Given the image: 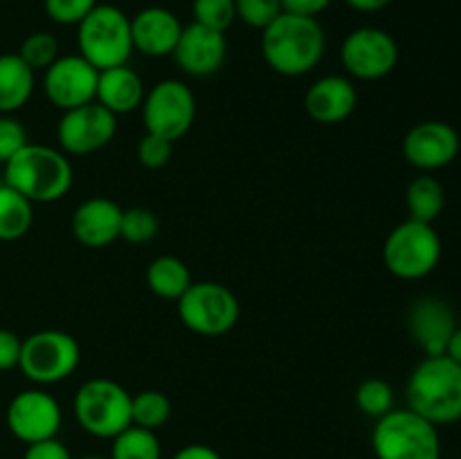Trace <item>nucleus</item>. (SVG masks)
<instances>
[{
  "instance_id": "nucleus-5",
  "label": "nucleus",
  "mask_w": 461,
  "mask_h": 459,
  "mask_svg": "<svg viewBox=\"0 0 461 459\" xmlns=\"http://www.w3.org/2000/svg\"><path fill=\"white\" fill-rule=\"evenodd\" d=\"M376 459H441L439 428L410 408L392 410L372 432Z\"/></svg>"
},
{
  "instance_id": "nucleus-23",
  "label": "nucleus",
  "mask_w": 461,
  "mask_h": 459,
  "mask_svg": "<svg viewBox=\"0 0 461 459\" xmlns=\"http://www.w3.org/2000/svg\"><path fill=\"white\" fill-rule=\"evenodd\" d=\"M192 282L194 279L187 264L174 255L156 256L147 268L149 291L162 300L178 302L185 295V291L192 286Z\"/></svg>"
},
{
  "instance_id": "nucleus-32",
  "label": "nucleus",
  "mask_w": 461,
  "mask_h": 459,
  "mask_svg": "<svg viewBox=\"0 0 461 459\" xmlns=\"http://www.w3.org/2000/svg\"><path fill=\"white\" fill-rule=\"evenodd\" d=\"M234 4H237L239 21L261 32L284 14L282 0H234Z\"/></svg>"
},
{
  "instance_id": "nucleus-14",
  "label": "nucleus",
  "mask_w": 461,
  "mask_h": 459,
  "mask_svg": "<svg viewBox=\"0 0 461 459\" xmlns=\"http://www.w3.org/2000/svg\"><path fill=\"white\" fill-rule=\"evenodd\" d=\"M97 81V68L90 66L81 54H68L59 57L48 70H43V93L52 106L66 112L95 102Z\"/></svg>"
},
{
  "instance_id": "nucleus-36",
  "label": "nucleus",
  "mask_w": 461,
  "mask_h": 459,
  "mask_svg": "<svg viewBox=\"0 0 461 459\" xmlns=\"http://www.w3.org/2000/svg\"><path fill=\"white\" fill-rule=\"evenodd\" d=\"M23 459H72V453L63 441L52 436V439H43L27 446Z\"/></svg>"
},
{
  "instance_id": "nucleus-21",
  "label": "nucleus",
  "mask_w": 461,
  "mask_h": 459,
  "mask_svg": "<svg viewBox=\"0 0 461 459\" xmlns=\"http://www.w3.org/2000/svg\"><path fill=\"white\" fill-rule=\"evenodd\" d=\"M144 94H147V88H144L142 76L133 68H129V63L99 72L95 102L108 108L113 115H129L142 108Z\"/></svg>"
},
{
  "instance_id": "nucleus-33",
  "label": "nucleus",
  "mask_w": 461,
  "mask_h": 459,
  "mask_svg": "<svg viewBox=\"0 0 461 459\" xmlns=\"http://www.w3.org/2000/svg\"><path fill=\"white\" fill-rule=\"evenodd\" d=\"M97 4V0H43L45 14L57 25H79Z\"/></svg>"
},
{
  "instance_id": "nucleus-31",
  "label": "nucleus",
  "mask_w": 461,
  "mask_h": 459,
  "mask_svg": "<svg viewBox=\"0 0 461 459\" xmlns=\"http://www.w3.org/2000/svg\"><path fill=\"white\" fill-rule=\"evenodd\" d=\"M192 14L194 22L225 34L237 21V4L234 0H194Z\"/></svg>"
},
{
  "instance_id": "nucleus-13",
  "label": "nucleus",
  "mask_w": 461,
  "mask_h": 459,
  "mask_svg": "<svg viewBox=\"0 0 461 459\" xmlns=\"http://www.w3.org/2000/svg\"><path fill=\"white\" fill-rule=\"evenodd\" d=\"M5 423L18 441L30 446L57 436L61 430L63 412L59 400L50 392L32 387V390L18 392L9 400Z\"/></svg>"
},
{
  "instance_id": "nucleus-3",
  "label": "nucleus",
  "mask_w": 461,
  "mask_h": 459,
  "mask_svg": "<svg viewBox=\"0 0 461 459\" xmlns=\"http://www.w3.org/2000/svg\"><path fill=\"white\" fill-rule=\"evenodd\" d=\"M75 183L72 162L61 148L30 142L5 162V184L32 202L61 201Z\"/></svg>"
},
{
  "instance_id": "nucleus-25",
  "label": "nucleus",
  "mask_w": 461,
  "mask_h": 459,
  "mask_svg": "<svg viewBox=\"0 0 461 459\" xmlns=\"http://www.w3.org/2000/svg\"><path fill=\"white\" fill-rule=\"evenodd\" d=\"M34 225V202L9 184H0V241H18Z\"/></svg>"
},
{
  "instance_id": "nucleus-26",
  "label": "nucleus",
  "mask_w": 461,
  "mask_h": 459,
  "mask_svg": "<svg viewBox=\"0 0 461 459\" xmlns=\"http://www.w3.org/2000/svg\"><path fill=\"white\" fill-rule=\"evenodd\" d=\"M111 441V457L108 459H162L160 439L156 432L147 430V428L131 423Z\"/></svg>"
},
{
  "instance_id": "nucleus-29",
  "label": "nucleus",
  "mask_w": 461,
  "mask_h": 459,
  "mask_svg": "<svg viewBox=\"0 0 461 459\" xmlns=\"http://www.w3.org/2000/svg\"><path fill=\"white\" fill-rule=\"evenodd\" d=\"M160 230V220L153 214L149 207H129L122 212V230L120 238L133 246H142V243L153 241Z\"/></svg>"
},
{
  "instance_id": "nucleus-30",
  "label": "nucleus",
  "mask_w": 461,
  "mask_h": 459,
  "mask_svg": "<svg viewBox=\"0 0 461 459\" xmlns=\"http://www.w3.org/2000/svg\"><path fill=\"white\" fill-rule=\"evenodd\" d=\"M18 57L32 68V70H48L59 58V40L50 32H32L25 36L18 50Z\"/></svg>"
},
{
  "instance_id": "nucleus-12",
  "label": "nucleus",
  "mask_w": 461,
  "mask_h": 459,
  "mask_svg": "<svg viewBox=\"0 0 461 459\" xmlns=\"http://www.w3.org/2000/svg\"><path fill=\"white\" fill-rule=\"evenodd\" d=\"M117 133V115L99 102L84 104L61 115L57 124L59 148L66 156H90L113 142Z\"/></svg>"
},
{
  "instance_id": "nucleus-42",
  "label": "nucleus",
  "mask_w": 461,
  "mask_h": 459,
  "mask_svg": "<svg viewBox=\"0 0 461 459\" xmlns=\"http://www.w3.org/2000/svg\"><path fill=\"white\" fill-rule=\"evenodd\" d=\"M81 459H108V457H99V454H88V457H81Z\"/></svg>"
},
{
  "instance_id": "nucleus-24",
  "label": "nucleus",
  "mask_w": 461,
  "mask_h": 459,
  "mask_svg": "<svg viewBox=\"0 0 461 459\" xmlns=\"http://www.w3.org/2000/svg\"><path fill=\"white\" fill-rule=\"evenodd\" d=\"M405 205H408L410 219L421 220V223H432L441 216L446 207V189L435 176L423 174L417 176L408 184L405 192Z\"/></svg>"
},
{
  "instance_id": "nucleus-16",
  "label": "nucleus",
  "mask_w": 461,
  "mask_h": 459,
  "mask_svg": "<svg viewBox=\"0 0 461 459\" xmlns=\"http://www.w3.org/2000/svg\"><path fill=\"white\" fill-rule=\"evenodd\" d=\"M457 328V318L448 302L435 295H423L408 310V331L414 345L426 356H444Z\"/></svg>"
},
{
  "instance_id": "nucleus-1",
  "label": "nucleus",
  "mask_w": 461,
  "mask_h": 459,
  "mask_svg": "<svg viewBox=\"0 0 461 459\" xmlns=\"http://www.w3.org/2000/svg\"><path fill=\"white\" fill-rule=\"evenodd\" d=\"M327 52V34L318 18L284 12L261 32V57L282 76L313 72Z\"/></svg>"
},
{
  "instance_id": "nucleus-20",
  "label": "nucleus",
  "mask_w": 461,
  "mask_h": 459,
  "mask_svg": "<svg viewBox=\"0 0 461 459\" xmlns=\"http://www.w3.org/2000/svg\"><path fill=\"white\" fill-rule=\"evenodd\" d=\"M122 207L104 196L86 198L72 212V234L86 248H108L120 238Z\"/></svg>"
},
{
  "instance_id": "nucleus-18",
  "label": "nucleus",
  "mask_w": 461,
  "mask_h": 459,
  "mask_svg": "<svg viewBox=\"0 0 461 459\" xmlns=\"http://www.w3.org/2000/svg\"><path fill=\"white\" fill-rule=\"evenodd\" d=\"M358 106V90L349 76L327 75L309 86L304 94L306 115L324 126H336L349 120Z\"/></svg>"
},
{
  "instance_id": "nucleus-11",
  "label": "nucleus",
  "mask_w": 461,
  "mask_h": 459,
  "mask_svg": "<svg viewBox=\"0 0 461 459\" xmlns=\"http://www.w3.org/2000/svg\"><path fill=\"white\" fill-rule=\"evenodd\" d=\"M340 61L347 75L360 81H378L392 75L399 63V43L381 27H358L345 36Z\"/></svg>"
},
{
  "instance_id": "nucleus-17",
  "label": "nucleus",
  "mask_w": 461,
  "mask_h": 459,
  "mask_svg": "<svg viewBox=\"0 0 461 459\" xmlns=\"http://www.w3.org/2000/svg\"><path fill=\"white\" fill-rule=\"evenodd\" d=\"M171 57L185 75L212 76L223 68L228 58V39L223 32L192 22L183 27V34Z\"/></svg>"
},
{
  "instance_id": "nucleus-40",
  "label": "nucleus",
  "mask_w": 461,
  "mask_h": 459,
  "mask_svg": "<svg viewBox=\"0 0 461 459\" xmlns=\"http://www.w3.org/2000/svg\"><path fill=\"white\" fill-rule=\"evenodd\" d=\"M345 3L349 4L351 9H356V12L376 14V12H383L392 0H345Z\"/></svg>"
},
{
  "instance_id": "nucleus-39",
  "label": "nucleus",
  "mask_w": 461,
  "mask_h": 459,
  "mask_svg": "<svg viewBox=\"0 0 461 459\" xmlns=\"http://www.w3.org/2000/svg\"><path fill=\"white\" fill-rule=\"evenodd\" d=\"M171 459H223L212 446L207 444H187L178 450Z\"/></svg>"
},
{
  "instance_id": "nucleus-7",
  "label": "nucleus",
  "mask_w": 461,
  "mask_h": 459,
  "mask_svg": "<svg viewBox=\"0 0 461 459\" xmlns=\"http://www.w3.org/2000/svg\"><path fill=\"white\" fill-rule=\"evenodd\" d=\"M441 238L432 223L408 219L396 225L383 243V264L394 277L423 279L439 266Z\"/></svg>"
},
{
  "instance_id": "nucleus-38",
  "label": "nucleus",
  "mask_w": 461,
  "mask_h": 459,
  "mask_svg": "<svg viewBox=\"0 0 461 459\" xmlns=\"http://www.w3.org/2000/svg\"><path fill=\"white\" fill-rule=\"evenodd\" d=\"M333 0H282L284 12L297 14V16L318 18L324 9H329Z\"/></svg>"
},
{
  "instance_id": "nucleus-6",
  "label": "nucleus",
  "mask_w": 461,
  "mask_h": 459,
  "mask_svg": "<svg viewBox=\"0 0 461 459\" xmlns=\"http://www.w3.org/2000/svg\"><path fill=\"white\" fill-rule=\"evenodd\" d=\"M133 394L113 378H90L77 390L72 412L84 432L97 439H113L133 423Z\"/></svg>"
},
{
  "instance_id": "nucleus-15",
  "label": "nucleus",
  "mask_w": 461,
  "mask_h": 459,
  "mask_svg": "<svg viewBox=\"0 0 461 459\" xmlns=\"http://www.w3.org/2000/svg\"><path fill=\"white\" fill-rule=\"evenodd\" d=\"M401 148H403V158L414 169L430 174L457 160L461 140L457 129L448 122L428 120L419 122L405 133Z\"/></svg>"
},
{
  "instance_id": "nucleus-8",
  "label": "nucleus",
  "mask_w": 461,
  "mask_h": 459,
  "mask_svg": "<svg viewBox=\"0 0 461 459\" xmlns=\"http://www.w3.org/2000/svg\"><path fill=\"white\" fill-rule=\"evenodd\" d=\"M81 346L75 336L59 328H43L23 340L18 369L36 385H57L77 372Z\"/></svg>"
},
{
  "instance_id": "nucleus-22",
  "label": "nucleus",
  "mask_w": 461,
  "mask_h": 459,
  "mask_svg": "<svg viewBox=\"0 0 461 459\" xmlns=\"http://www.w3.org/2000/svg\"><path fill=\"white\" fill-rule=\"evenodd\" d=\"M34 70L18 54H0V115H14L32 99Z\"/></svg>"
},
{
  "instance_id": "nucleus-10",
  "label": "nucleus",
  "mask_w": 461,
  "mask_h": 459,
  "mask_svg": "<svg viewBox=\"0 0 461 459\" xmlns=\"http://www.w3.org/2000/svg\"><path fill=\"white\" fill-rule=\"evenodd\" d=\"M196 120V94L185 81L162 79L147 90L142 102L144 130L178 142Z\"/></svg>"
},
{
  "instance_id": "nucleus-27",
  "label": "nucleus",
  "mask_w": 461,
  "mask_h": 459,
  "mask_svg": "<svg viewBox=\"0 0 461 459\" xmlns=\"http://www.w3.org/2000/svg\"><path fill=\"white\" fill-rule=\"evenodd\" d=\"M171 400L165 392L142 390L131 400V418L133 426L147 428V430L158 432L171 418Z\"/></svg>"
},
{
  "instance_id": "nucleus-37",
  "label": "nucleus",
  "mask_w": 461,
  "mask_h": 459,
  "mask_svg": "<svg viewBox=\"0 0 461 459\" xmlns=\"http://www.w3.org/2000/svg\"><path fill=\"white\" fill-rule=\"evenodd\" d=\"M23 340L9 328H0V372L18 367Z\"/></svg>"
},
{
  "instance_id": "nucleus-28",
  "label": "nucleus",
  "mask_w": 461,
  "mask_h": 459,
  "mask_svg": "<svg viewBox=\"0 0 461 459\" xmlns=\"http://www.w3.org/2000/svg\"><path fill=\"white\" fill-rule=\"evenodd\" d=\"M356 405L369 418H381L394 410V390L383 378H365L356 387Z\"/></svg>"
},
{
  "instance_id": "nucleus-19",
  "label": "nucleus",
  "mask_w": 461,
  "mask_h": 459,
  "mask_svg": "<svg viewBox=\"0 0 461 459\" xmlns=\"http://www.w3.org/2000/svg\"><path fill=\"white\" fill-rule=\"evenodd\" d=\"M183 22L167 7H144L131 18L133 50L151 58L171 57L183 34Z\"/></svg>"
},
{
  "instance_id": "nucleus-34",
  "label": "nucleus",
  "mask_w": 461,
  "mask_h": 459,
  "mask_svg": "<svg viewBox=\"0 0 461 459\" xmlns=\"http://www.w3.org/2000/svg\"><path fill=\"white\" fill-rule=\"evenodd\" d=\"M171 153H174V142L144 130L138 142L140 165L147 166V169H162L171 160Z\"/></svg>"
},
{
  "instance_id": "nucleus-2",
  "label": "nucleus",
  "mask_w": 461,
  "mask_h": 459,
  "mask_svg": "<svg viewBox=\"0 0 461 459\" xmlns=\"http://www.w3.org/2000/svg\"><path fill=\"white\" fill-rule=\"evenodd\" d=\"M405 399L432 426L461 421V364L446 354L426 356L410 374Z\"/></svg>"
},
{
  "instance_id": "nucleus-41",
  "label": "nucleus",
  "mask_w": 461,
  "mask_h": 459,
  "mask_svg": "<svg viewBox=\"0 0 461 459\" xmlns=\"http://www.w3.org/2000/svg\"><path fill=\"white\" fill-rule=\"evenodd\" d=\"M446 356H450V358H453L455 363L461 364V324H457V328H455L453 338H450L448 349H446Z\"/></svg>"
},
{
  "instance_id": "nucleus-43",
  "label": "nucleus",
  "mask_w": 461,
  "mask_h": 459,
  "mask_svg": "<svg viewBox=\"0 0 461 459\" xmlns=\"http://www.w3.org/2000/svg\"><path fill=\"white\" fill-rule=\"evenodd\" d=\"M459 459H461V454H459Z\"/></svg>"
},
{
  "instance_id": "nucleus-4",
  "label": "nucleus",
  "mask_w": 461,
  "mask_h": 459,
  "mask_svg": "<svg viewBox=\"0 0 461 459\" xmlns=\"http://www.w3.org/2000/svg\"><path fill=\"white\" fill-rule=\"evenodd\" d=\"M77 48L99 72L126 66L133 54L131 18L115 4H97L77 25Z\"/></svg>"
},
{
  "instance_id": "nucleus-35",
  "label": "nucleus",
  "mask_w": 461,
  "mask_h": 459,
  "mask_svg": "<svg viewBox=\"0 0 461 459\" xmlns=\"http://www.w3.org/2000/svg\"><path fill=\"white\" fill-rule=\"evenodd\" d=\"M25 144H30L27 129L14 115H0V165L16 156Z\"/></svg>"
},
{
  "instance_id": "nucleus-9",
  "label": "nucleus",
  "mask_w": 461,
  "mask_h": 459,
  "mask_svg": "<svg viewBox=\"0 0 461 459\" xmlns=\"http://www.w3.org/2000/svg\"><path fill=\"white\" fill-rule=\"evenodd\" d=\"M176 304L180 322L203 338L225 336L237 327L241 315L237 295L219 282H192Z\"/></svg>"
}]
</instances>
